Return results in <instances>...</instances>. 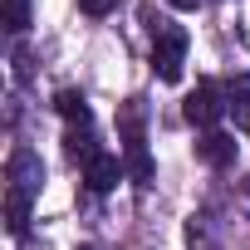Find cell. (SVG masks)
Masks as SVG:
<instances>
[{
  "label": "cell",
  "mask_w": 250,
  "mask_h": 250,
  "mask_svg": "<svg viewBox=\"0 0 250 250\" xmlns=\"http://www.w3.org/2000/svg\"><path fill=\"white\" fill-rule=\"evenodd\" d=\"M128 177H133V182H147V177H152L147 143H143V133H138V118H128Z\"/></svg>",
  "instance_id": "6"
},
{
  "label": "cell",
  "mask_w": 250,
  "mask_h": 250,
  "mask_svg": "<svg viewBox=\"0 0 250 250\" xmlns=\"http://www.w3.org/2000/svg\"><path fill=\"white\" fill-rule=\"evenodd\" d=\"M5 226H10V235H25V226H30V196L15 191V187L5 196Z\"/></svg>",
  "instance_id": "7"
},
{
  "label": "cell",
  "mask_w": 250,
  "mask_h": 250,
  "mask_svg": "<svg viewBox=\"0 0 250 250\" xmlns=\"http://www.w3.org/2000/svg\"><path fill=\"white\" fill-rule=\"evenodd\" d=\"M143 20L152 25V69H157V79L177 83L182 64H187V30L172 25V20H157L152 10H143Z\"/></svg>",
  "instance_id": "1"
},
{
  "label": "cell",
  "mask_w": 250,
  "mask_h": 250,
  "mask_svg": "<svg viewBox=\"0 0 250 250\" xmlns=\"http://www.w3.org/2000/svg\"><path fill=\"white\" fill-rule=\"evenodd\" d=\"M196 152H201V162H206V167H230V162H235V138L211 128V133L196 143Z\"/></svg>",
  "instance_id": "5"
},
{
  "label": "cell",
  "mask_w": 250,
  "mask_h": 250,
  "mask_svg": "<svg viewBox=\"0 0 250 250\" xmlns=\"http://www.w3.org/2000/svg\"><path fill=\"white\" fill-rule=\"evenodd\" d=\"M123 172H128V167H123V162H118L113 152H93V157L83 162V182H88L93 191H113Z\"/></svg>",
  "instance_id": "4"
},
{
  "label": "cell",
  "mask_w": 250,
  "mask_h": 250,
  "mask_svg": "<svg viewBox=\"0 0 250 250\" xmlns=\"http://www.w3.org/2000/svg\"><path fill=\"white\" fill-rule=\"evenodd\" d=\"M5 30L10 35L30 30V0H5Z\"/></svg>",
  "instance_id": "9"
},
{
  "label": "cell",
  "mask_w": 250,
  "mask_h": 250,
  "mask_svg": "<svg viewBox=\"0 0 250 250\" xmlns=\"http://www.w3.org/2000/svg\"><path fill=\"white\" fill-rule=\"evenodd\" d=\"M10 187L25 191V196H35V191L44 187V167H40V157H35L30 147H15V152H10Z\"/></svg>",
  "instance_id": "2"
},
{
  "label": "cell",
  "mask_w": 250,
  "mask_h": 250,
  "mask_svg": "<svg viewBox=\"0 0 250 250\" xmlns=\"http://www.w3.org/2000/svg\"><path fill=\"white\" fill-rule=\"evenodd\" d=\"M54 103H59V113H64L69 123H88V98H83L79 88H59Z\"/></svg>",
  "instance_id": "8"
},
{
  "label": "cell",
  "mask_w": 250,
  "mask_h": 250,
  "mask_svg": "<svg viewBox=\"0 0 250 250\" xmlns=\"http://www.w3.org/2000/svg\"><path fill=\"white\" fill-rule=\"evenodd\" d=\"M167 5H177V10H196L201 0H167Z\"/></svg>",
  "instance_id": "11"
},
{
  "label": "cell",
  "mask_w": 250,
  "mask_h": 250,
  "mask_svg": "<svg viewBox=\"0 0 250 250\" xmlns=\"http://www.w3.org/2000/svg\"><path fill=\"white\" fill-rule=\"evenodd\" d=\"M221 113H226V103H221V93H216L211 83H201V88L187 98V123H196V128H216Z\"/></svg>",
  "instance_id": "3"
},
{
  "label": "cell",
  "mask_w": 250,
  "mask_h": 250,
  "mask_svg": "<svg viewBox=\"0 0 250 250\" xmlns=\"http://www.w3.org/2000/svg\"><path fill=\"white\" fill-rule=\"evenodd\" d=\"M83 5V15H108V10H118V0H79Z\"/></svg>",
  "instance_id": "10"
}]
</instances>
